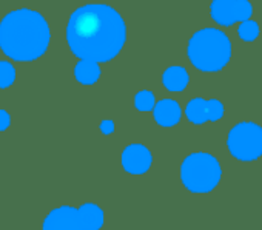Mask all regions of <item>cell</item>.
<instances>
[{"mask_svg":"<svg viewBox=\"0 0 262 230\" xmlns=\"http://www.w3.org/2000/svg\"><path fill=\"white\" fill-rule=\"evenodd\" d=\"M70 50L80 60L110 62L125 45L126 27L122 16L108 5L77 8L67 27Z\"/></svg>","mask_w":262,"mask_h":230,"instance_id":"6da1fadb","label":"cell"},{"mask_svg":"<svg viewBox=\"0 0 262 230\" xmlns=\"http://www.w3.org/2000/svg\"><path fill=\"white\" fill-rule=\"evenodd\" d=\"M50 37L45 17L33 10L13 11L0 22V50L19 62H31L43 56Z\"/></svg>","mask_w":262,"mask_h":230,"instance_id":"7a4b0ae2","label":"cell"},{"mask_svg":"<svg viewBox=\"0 0 262 230\" xmlns=\"http://www.w3.org/2000/svg\"><path fill=\"white\" fill-rule=\"evenodd\" d=\"M187 53L190 62L198 70L204 73H217L231 59V42L224 31L204 28L193 34Z\"/></svg>","mask_w":262,"mask_h":230,"instance_id":"3957f363","label":"cell"},{"mask_svg":"<svg viewBox=\"0 0 262 230\" xmlns=\"http://www.w3.org/2000/svg\"><path fill=\"white\" fill-rule=\"evenodd\" d=\"M222 178L219 161L204 152L188 155L181 165L182 184L193 193H210Z\"/></svg>","mask_w":262,"mask_h":230,"instance_id":"277c9868","label":"cell"},{"mask_svg":"<svg viewBox=\"0 0 262 230\" xmlns=\"http://www.w3.org/2000/svg\"><path fill=\"white\" fill-rule=\"evenodd\" d=\"M228 152L237 161L250 162L262 156V127L254 122H239L227 138Z\"/></svg>","mask_w":262,"mask_h":230,"instance_id":"5b68a950","label":"cell"},{"mask_svg":"<svg viewBox=\"0 0 262 230\" xmlns=\"http://www.w3.org/2000/svg\"><path fill=\"white\" fill-rule=\"evenodd\" d=\"M210 14L216 24L231 27L237 22L248 20L253 14V7L248 0H213Z\"/></svg>","mask_w":262,"mask_h":230,"instance_id":"8992f818","label":"cell"},{"mask_svg":"<svg viewBox=\"0 0 262 230\" xmlns=\"http://www.w3.org/2000/svg\"><path fill=\"white\" fill-rule=\"evenodd\" d=\"M42 230H88L79 210L70 205H60L51 210L42 225Z\"/></svg>","mask_w":262,"mask_h":230,"instance_id":"52a82bcc","label":"cell"},{"mask_svg":"<svg viewBox=\"0 0 262 230\" xmlns=\"http://www.w3.org/2000/svg\"><path fill=\"white\" fill-rule=\"evenodd\" d=\"M153 164L151 152L142 144H131L122 152V167L131 175H144Z\"/></svg>","mask_w":262,"mask_h":230,"instance_id":"ba28073f","label":"cell"},{"mask_svg":"<svg viewBox=\"0 0 262 230\" xmlns=\"http://www.w3.org/2000/svg\"><path fill=\"white\" fill-rule=\"evenodd\" d=\"M155 121L162 127H173L181 121L182 110L181 105L173 99H162L159 100L155 108Z\"/></svg>","mask_w":262,"mask_h":230,"instance_id":"9c48e42d","label":"cell"},{"mask_svg":"<svg viewBox=\"0 0 262 230\" xmlns=\"http://www.w3.org/2000/svg\"><path fill=\"white\" fill-rule=\"evenodd\" d=\"M162 80H164V87L168 91H184L190 82V76L184 67L174 65V67L167 68Z\"/></svg>","mask_w":262,"mask_h":230,"instance_id":"30bf717a","label":"cell"},{"mask_svg":"<svg viewBox=\"0 0 262 230\" xmlns=\"http://www.w3.org/2000/svg\"><path fill=\"white\" fill-rule=\"evenodd\" d=\"M77 210H79V215L88 230H100L102 228V225L105 222V213L97 204L86 202V204H82Z\"/></svg>","mask_w":262,"mask_h":230,"instance_id":"8fae6325","label":"cell"},{"mask_svg":"<svg viewBox=\"0 0 262 230\" xmlns=\"http://www.w3.org/2000/svg\"><path fill=\"white\" fill-rule=\"evenodd\" d=\"M74 76L82 85H93L100 76L99 64L93 60H80L74 67Z\"/></svg>","mask_w":262,"mask_h":230,"instance_id":"7c38bea8","label":"cell"},{"mask_svg":"<svg viewBox=\"0 0 262 230\" xmlns=\"http://www.w3.org/2000/svg\"><path fill=\"white\" fill-rule=\"evenodd\" d=\"M185 114L187 119L196 126H201L204 122H207L205 118V99L202 97H194L188 102L187 108H185Z\"/></svg>","mask_w":262,"mask_h":230,"instance_id":"4fadbf2b","label":"cell"},{"mask_svg":"<svg viewBox=\"0 0 262 230\" xmlns=\"http://www.w3.org/2000/svg\"><path fill=\"white\" fill-rule=\"evenodd\" d=\"M259 25H257V22L256 20H251V19H248V20H245V22H241V25H239V28H237V34H239V37L242 39V40H245V42H253V40H256L257 37H259Z\"/></svg>","mask_w":262,"mask_h":230,"instance_id":"5bb4252c","label":"cell"},{"mask_svg":"<svg viewBox=\"0 0 262 230\" xmlns=\"http://www.w3.org/2000/svg\"><path fill=\"white\" fill-rule=\"evenodd\" d=\"M224 116V103L217 99L205 100V118L210 122H217Z\"/></svg>","mask_w":262,"mask_h":230,"instance_id":"9a60e30c","label":"cell"},{"mask_svg":"<svg viewBox=\"0 0 262 230\" xmlns=\"http://www.w3.org/2000/svg\"><path fill=\"white\" fill-rule=\"evenodd\" d=\"M14 80H16L14 67L7 60H0V88L11 87L14 83Z\"/></svg>","mask_w":262,"mask_h":230,"instance_id":"2e32d148","label":"cell"},{"mask_svg":"<svg viewBox=\"0 0 262 230\" xmlns=\"http://www.w3.org/2000/svg\"><path fill=\"white\" fill-rule=\"evenodd\" d=\"M135 105L139 111H150L155 108L156 100H155V94L148 90H144L141 93L136 94L135 97Z\"/></svg>","mask_w":262,"mask_h":230,"instance_id":"e0dca14e","label":"cell"},{"mask_svg":"<svg viewBox=\"0 0 262 230\" xmlns=\"http://www.w3.org/2000/svg\"><path fill=\"white\" fill-rule=\"evenodd\" d=\"M11 124V118L10 114L5 111V110H0V132H4L10 127Z\"/></svg>","mask_w":262,"mask_h":230,"instance_id":"ac0fdd59","label":"cell"},{"mask_svg":"<svg viewBox=\"0 0 262 230\" xmlns=\"http://www.w3.org/2000/svg\"><path fill=\"white\" fill-rule=\"evenodd\" d=\"M100 130H102V133L103 135H111L113 132H114V122L113 121H103L102 124H100Z\"/></svg>","mask_w":262,"mask_h":230,"instance_id":"d6986e66","label":"cell"}]
</instances>
